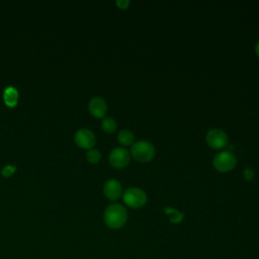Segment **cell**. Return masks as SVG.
Wrapping results in <instances>:
<instances>
[{
    "label": "cell",
    "mask_w": 259,
    "mask_h": 259,
    "mask_svg": "<svg viewBox=\"0 0 259 259\" xmlns=\"http://www.w3.org/2000/svg\"><path fill=\"white\" fill-rule=\"evenodd\" d=\"M126 209L120 203L109 204L104 210L103 220L105 225L110 229H120L126 223Z\"/></svg>",
    "instance_id": "6da1fadb"
},
{
    "label": "cell",
    "mask_w": 259,
    "mask_h": 259,
    "mask_svg": "<svg viewBox=\"0 0 259 259\" xmlns=\"http://www.w3.org/2000/svg\"><path fill=\"white\" fill-rule=\"evenodd\" d=\"M156 154L155 147L152 143L147 141H139L131 146V155L133 158L142 163L151 161Z\"/></svg>",
    "instance_id": "7a4b0ae2"
},
{
    "label": "cell",
    "mask_w": 259,
    "mask_h": 259,
    "mask_svg": "<svg viewBox=\"0 0 259 259\" xmlns=\"http://www.w3.org/2000/svg\"><path fill=\"white\" fill-rule=\"evenodd\" d=\"M123 202L132 208H140L147 202V194L138 187H130L122 194Z\"/></svg>",
    "instance_id": "3957f363"
},
{
    "label": "cell",
    "mask_w": 259,
    "mask_h": 259,
    "mask_svg": "<svg viewBox=\"0 0 259 259\" xmlns=\"http://www.w3.org/2000/svg\"><path fill=\"white\" fill-rule=\"evenodd\" d=\"M213 167L220 172L231 171L237 164V158L235 155L228 151L218 153L212 159Z\"/></svg>",
    "instance_id": "277c9868"
},
{
    "label": "cell",
    "mask_w": 259,
    "mask_h": 259,
    "mask_svg": "<svg viewBox=\"0 0 259 259\" xmlns=\"http://www.w3.org/2000/svg\"><path fill=\"white\" fill-rule=\"evenodd\" d=\"M205 140L207 145L215 150L223 149L228 145L229 139L227 134L220 128H211L206 133Z\"/></svg>",
    "instance_id": "5b68a950"
},
{
    "label": "cell",
    "mask_w": 259,
    "mask_h": 259,
    "mask_svg": "<svg viewBox=\"0 0 259 259\" xmlns=\"http://www.w3.org/2000/svg\"><path fill=\"white\" fill-rule=\"evenodd\" d=\"M131 160L128 151L125 148L117 147L114 148L109 154V163L114 168H123L125 167Z\"/></svg>",
    "instance_id": "8992f818"
},
{
    "label": "cell",
    "mask_w": 259,
    "mask_h": 259,
    "mask_svg": "<svg viewBox=\"0 0 259 259\" xmlns=\"http://www.w3.org/2000/svg\"><path fill=\"white\" fill-rule=\"evenodd\" d=\"M75 142L76 144L83 149H92L95 145L96 138L92 131L86 127L79 128L75 134Z\"/></svg>",
    "instance_id": "52a82bcc"
},
{
    "label": "cell",
    "mask_w": 259,
    "mask_h": 259,
    "mask_svg": "<svg viewBox=\"0 0 259 259\" xmlns=\"http://www.w3.org/2000/svg\"><path fill=\"white\" fill-rule=\"evenodd\" d=\"M122 192V187L119 181L115 179L107 180L103 185V193L109 200L117 199Z\"/></svg>",
    "instance_id": "ba28073f"
},
{
    "label": "cell",
    "mask_w": 259,
    "mask_h": 259,
    "mask_svg": "<svg viewBox=\"0 0 259 259\" xmlns=\"http://www.w3.org/2000/svg\"><path fill=\"white\" fill-rule=\"evenodd\" d=\"M89 111L95 117H103L107 111V104L101 97H93L89 101Z\"/></svg>",
    "instance_id": "9c48e42d"
},
{
    "label": "cell",
    "mask_w": 259,
    "mask_h": 259,
    "mask_svg": "<svg viewBox=\"0 0 259 259\" xmlns=\"http://www.w3.org/2000/svg\"><path fill=\"white\" fill-rule=\"evenodd\" d=\"M135 135L130 130H121L117 134V141L122 146H132L134 144Z\"/></svg>",
    "instance_id": "30bf717a"
},
{
    "label": "cell",
    "mask_w": 259,
    "mask_h": 259,
    "mask_svg": "<svg viewBox=\"0 0 259 259\" xmlns=\"http://www.w3.org/2000/svg\"><path fill=\"white\" fill-rule=\"evenodd\" d=\"M4 101L9 106H14L18 100V92L14 87H7L3 93Z\"/></svg>",
    "instance_id": "8fae6325"
},
{
    "label": "cell",
    "mask_w": 259,
    "mask_h": 259,
    "mask_svg": "<svg viewBox=\"0 0 259 259\" xmlns=\"http://www.w3.org/2000/svg\"><path fill=\"white\" fill-rule=\"evenodd\" d=\"M164 211L167 214L170 222L173 224H178L183 220V213H181L180 211L173 207H165Z\"/></svg>",
    "instance_id": "7c38bea8"
},
{
    "label": "cell",
    "mask_w": 259,
    "mask_h": 259,
    "mask_svg": "<svg viewBox=\"0 0 259 259\" xmlns=\"http://www.w3.org/2000/svg\"><path fill=\"white\" fill-rule=\"evenodd\" d=\"M101 126L102 128L106 132V133H113L115 130H116V126H117V123L115 121V119L113 117H110V116H107V117H104L101 121Z\"/></svg>",
    "instance_id": "4fadbf2b"
},
{
    "label": "cell",
    "mask_w": 259,
    "mask_h": 259,
    "mask_svg": "<svg viewBox=\"0 0 259 259\" xmlns=\"http://www.w3.org/2000/svg\"><path fill=\"white\" fill-rule=\"evenodd\" d=\"M86 158H87V160H88L90 163L95 164V163L99 162V160H100V158H101V154H100V152H99L98 150H96V149H90V150L87 152V154H86Z\"/></svg>",
    "instance_id": "5bb4252c"
},
{
    "label": "cell",
    "mask_w": 259,
    "mask_h": 259,
    "mask_svg": "<svg viewBox=\"0 0 259 259\" xmlns=\"http://www.w3.org/2000/svg\"><path fill=\"white\" fill-rule=\"evenodd\" d=\"M16 170V167L15 166H12V165H7V166H5L3 169H2V175H4V176H6V177H8V176H10L14 171Z\"/></svg>",
    "instance_id": "9a60e30c"
},
{
    "label": "cell",
    "mask_w": 259,
    "mask_h": 259,
    "mask_svg": "<svg viewBox=\"0 0 259 259\" xmlns=\"http://www.w3.org/2000/svg\"><path fill=\"white\" fill-rule=\"evenodd\" d=\"M244 177L246 180H252L254 177V171L251 168H246L244 170Z\"/></svg>",
    "instance_id": "2e32d148"
},
{
    "label": "cell",
    "mask_w": 259,
    "mask_h": 259,
    "mask_svg": "<svg viewBox=\"0 0 259 259\" xmlns=\"http://www.w3.org/2000/svg\"><path fill=\"white\" fill-rule=\"evenodd\" d=\"M128 4H130V2L127 0H125V1H116V5L119 6V8H121V9H126Z\"/></svg>",
    "instance_id": "e0dca14e"
},
{
    "label": "cell",
    "mask_w": 259,
    "mask_h": 259,
    "mask_svg": "<svg viewBox=\"0 0 259 259\" xmlns=\"http://www.w3.org/2000/svg\"><path fill=\"white\" fill-rule=\"evenodd\" d=\"M255 53H256L257 57L259 58V39H258V41L256 42V46H255Z\"/></svg>",
    "instance_id": "ac0fdd59"
}]
</instances>
